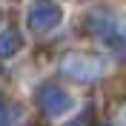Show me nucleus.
Instances as JSON below:
<instances>
[{
  "mask_svg": "<svg viewBox=\"0 0 126 126\" xmlns=\"http://www.w3.org/2000/svg\"><path fill=\"white\" fill-rule=\"evenodd\" d=\"M57 20H60V6H57L55 0H37L29 12V29L32 32H49L55 29Z\"/></svg>",
  "mask_w": 126,
  "mask_h": 126,
  "instance_id": "2",
  "label": "nucleus"
},
{
  "mask_svg": "<svg viewBox=\"0 0 126 126\" xmlns=\"http://www.w3.org/2000/svg\"><path fill=\"white\" fill-rule=\"evenodd\" d=\"M60 69H63V75H69L72 80H94V78H100L103 72H106V66H103L97 57L69 55L60 63Z\"/></svg>",
  "mask_w": 126,
  "mask_h": 126,
  "instance_id": "1",
  "label": "nucleus"
},
{
  "mask_svg": "<svg viewBox=\"0 0 126 126\" xmlns=\"http://www.w3.org/2000/svg\"><path fill=\"white\" fill-rule=\"evenodd\" d=\"M0 126H9V118H6V109L0 106Z\"/></svg>",
  "mask_w": 126,
  "mask_h": 126,
  "instance_id": "5",
  "label": "nucleus"
},
{
  "mask_svg": "<svg viewBox=\"0 0 126 126\" xmlns=\"http://www.w3.org/2000/svg\"><path fill=\"white\" fill-rule=\"evenodd\" d=\"M20 34H17L15 29H6L3 34H0V57H12L17 55V49H20Z\"/></svg>",
  "mask_w": 126,
  "mask_h": 126,
  "instance_id": "4",
  "label": "nucleus"
},
{
  "mask_svg": "<svg viewBox=\"0 0 126 126\" xmlns=\"http://www.w3.org/2000/svg\"><path fill=\"white\" fill-rule=\"evenodd\" d=\"M72 126H83V123H80V120H75V123H72Z\"/></svg>",
  "mask_w": 126,
  "mask_h": 126,
  "instance_id": "6",
  "label": "nucleus"
},
{
  "mask_svg": "<svg viewBox=\"0 0 126 126\" xmlns=\"http://www.w3.org/2000/svg\"><path fill=\"white\" fill-rule=\"evenodd\" d=\"M40 103H43V109L49 115H63L72 106L69 94L63 92V89H57V86H43L40 89Z\"/></svg>",
  "mask_w": 126,
  "mask_h": 126,
  "instance_id": "3",
  "label": "nucleus"
}]
</instances>
